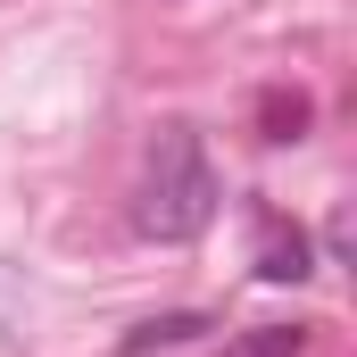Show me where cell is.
<instances>
[{"mask_svg": "<svg viewBox=\"0 0 357 357\" xmlns=\"http://www.w3.org/2000/svg\"><path fill=\"white\" fill-rule=\"evenodd\" d=\"M208 216H216V175H208L199 142L175 133V142L150 158V183H142V233H150V241H191Z\"/></svg>", "mask_w": 357, "mask_h": 357, "instance_id": "6da1fadb", "label": "cell"}, {"mask_svg": "<svg viewBox=\"0 0 357 357\" xmlns=\"http://www.w3.org/2000/svg\"><path fill=\"white\" fill-rule=\"evenodd\" d=\"M258 125H266V142H299V125H307V91H266V100H258Z\"/></svg>", "mask_w": 357, "mask_h": 357, "instance_id": "7a4b0ae2", "label": "cell"}, {"mask_svg": "<svg viewBox=\"0 0 357 357\" xmlns=\"http://www.w3.org/2000/svg\"><path fill=\"white\" fill-rule=\"evenodd\" d=\"M191 333H208V316H158V324H142V333L125 341V357H150V349H183Z\"/></svg>", "mask_w": 357, "mask_h": 357, "instance_id": "3957f363", "label": "cell"}, {"mask_svg": "<svg viewBox=\"0 0 357 357\" xmlns=\"http://www.w3.org/2000/svg\"><path fill=\"white\" fill-rule=\"evenodd\" d=\"M258 274H266V282H299V274H307V241H299V233H274Z\"/></svg>", "mask_w": 357, "mask_h": 357, "instance_id": "277c9868", "label": "cell"}, {"mask_svg": "<svg viewBox=\"0 0 357 357\" xmlns=\"http://www.w3.org/2000/svg\"><path fill=\"white\" fill-rule=\"evenodd\" d=\"M299 341H307L299 324H258L250 341H233V357H299Z\"/></svg>", "mask_w": 357, "mask_h": 357, "instance_id": "5b68a950", "label": "cell"}]
</instances>
